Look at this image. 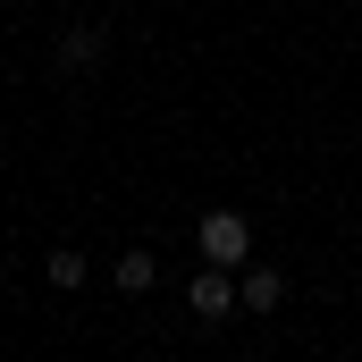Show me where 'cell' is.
Segmentation results:
<instances>
[{
  "mask_svg": "<svg viewBox=\"0 0 362 362\" xmlns=\"http://www.w3.org/2000/svg\"><path fill=\"white\" fill-rule=\"evenodd\" d=\"M202 262L245 270V262H253V219H245V211H211V219H202Z\"/></svg>",
  "mask_w": 362,
  "mask_h": 362,
  "instance_id": "obj_1",
  "label": "cell"
},
{
  "mask_svg": "<svg viewBox=\"0 0 362 362\" xmlns=\"http://www.w3.org/2000/svg\"><path fill=\"white\" fill-rule=\"evenodd\" d=\"M185 312L211 329V320H228L236 312V270H219V262H202V270L185 278Z\"/></svg>",
  "mask_w": 362,
  "mask_h": 362,
  "instance_id": "obj_2",
  "label": "cell"
},
{
  "mask_svg": "<svg viewBox=\"0 0 362 362\" xmlns=\"http://www.w3.org/2000/svg\"><path fill=\"white\" fill-rule=\"evenodd\" d=\"M236 303H245V312H278V303H286V278H278L270 262H245V270H236Z\"/></svg>",
  "mask_w": 362,
  "mask_h": 362,
  "instance_id": "obj_3",
  "label": "cell"
},
{
  "mask_svg": "<svg viewBox=\"0 0 362 362\" xmlns=\"http://www.w3.org/2000/svg\"><path fill=\"white\" fill-rule=\"evenodd\" d=\"M51 59H59V76H93L101 68V25H68Z\"/></svg>",
  "mask_w": 362,
  "mask_h": 362,
  "instance_id": "obj_4",
  "label": "cell"
},
{
  "mask_svg": "<svg viewBox=\"0 0 362 362\" xmlns=\"http://www.w3.org/2000/svg\"><path fill=\"white\" fill-rule=\"evenodd\" d=\"M110 286H118V295H152V286H160V262H152L144 245H127L118 270H110Z\"/></svg>",
  "mask_w": 362,
  "mask_h": 362,
  "instance_id": "obj_5",
  "label": "cell"
},
{
  "mask_svg": "<svg viewBox=\"0 0 362 362\" xmlns=\"http://www.w3.org/2000/svg\"><path fill=\"white\" fill-rule=\"evenodd\" d=\"M42 278H51V286H85V253H76V245H59V253L42 262Z\"/></svg>",
  "mask_w": 362,
  "mask_h": 362,
  "instance_id": "obj_6",
  "label": "cell"
},
{
  "mask_svg": "<svg viewBox=\"0 0 362 362\" xmlns=\"http://www.w3.org/2000/svg\"><path fill=\"white\" fill-rule=\"evenodd\" d=\"M110 8H127V0H110Z\"/></svg>",
  "mask_w": 362,
  "mask_h": 362,
  "instance_id": "obj_7",
  "label": "cell"
}]
</instances>
